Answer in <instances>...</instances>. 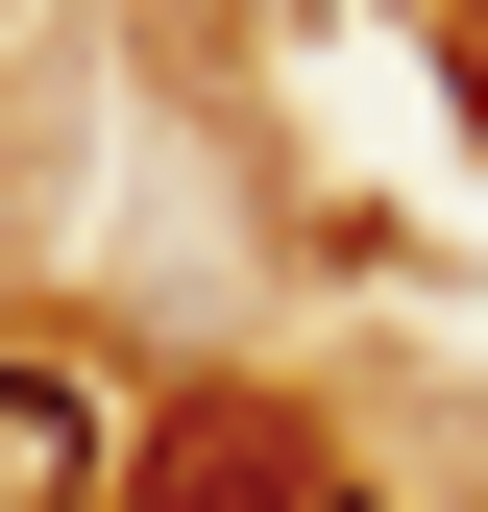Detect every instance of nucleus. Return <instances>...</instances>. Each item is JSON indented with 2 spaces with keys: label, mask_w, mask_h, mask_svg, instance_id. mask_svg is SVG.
I'll return each mask as SVG.
<instances>
[{
  "label": "nucleus",
  "mask_w": 488,
  "mask_h": 512,
  "mask_svg": "<svg viewBox=\"0 0 488 512\" xmlns=\"http://www.w3.org/2000/svg\"><path fill=\"white\" fill-rule=\"evenodd\" d=\"M293 488H318V439H293L269 391H196V415L147 439V488H122V512H293Z\"/></svg>",
  "instance_id": "obj_2"
},
{
  "label": "nucleus",
  "mask_w": 488,
  "mask_h": 512,
  "mask_svg": "<svg viewBox=\"0 0 488 512\" xmlns=\"http://www.w3.org/2000/svg\"><path fill=\"white\" fill-rule=\"evenodd\" d=\"M293 512H415V488H342V464H318V488H293Z\"/></svg>",
  "instance_id": "obj_3"
},
{
  "label": "nucleus",
  "mask_w": 488,
  "mask_h": 512,
  "mask_svg": "<svg viewBox=\"0 0 488 512\" xmlns=\"http://www.w3.org/2000/svg\"><path fill=\"white\" fill-rule=\"evenodd\" d=\"M0 512H122V391L74 342H0Z\"/></svg>",
  "instance_id": "obj_1"
}]
</instances>
